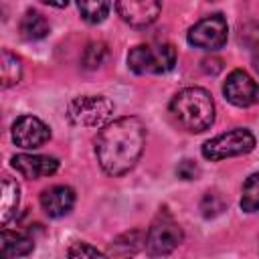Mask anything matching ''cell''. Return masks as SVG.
Instances as JSON below:
<instances>
[{
  "mask_svg": "<svg viewBox=\"0 0 259 259\" xmlns=\"http://www.w3.org/2000/svg\"><path fill=\"white\" fill-rule=\"evenodd\" d=\"M146 127L138 117H119L97 136L95 154L99 166L109 176H121L136 166L144 152Z\"/></svg>",
  "mask_w": 259,
  "mask_h": 259,
  "instance_id": "obj_1",
  "label": "cell"
},
{
  "mask_svg": "<svg viewBox=\"0 0 259 259\" xmlns=\"http://www.w3.org/2000/svg\"><path fill=\"white\" fill-rule=\"evenodd\" d=\"M170 113L178 125L188 132H204L214 121V103L206 89L186 87L178 91L170 103Z\"/></svg>",
  "mask_w": 259,
  "mask_h": 259,
  "instance_id": "obj_2",
  "label": "cell"
},
{
  "mask_svg": "<svg viewBox=\"0 0 259 259\" xmlns=\"http://www.w3.org/2000/svg\"><path fill=\"white\" fill-rule=\"evenodd\" d=\"M174 65H176V49L168 42L158 47L138 45L127 55V67L138 75L168 73Z\"/></svg>",
  "mask_w": 259,
  "mask_h": 259,
  "instance_id": "obj_3",
  "label": "cell"
},
{
  "mask_svg": "<svg viewBox=\"0 0 259 259\" xmlns=\"http://www.w3.org/2000/svg\"><path fill=\"white\" fill-rule=\"evenodd\" d=\"M113 113V103L103 95H83L75 97L67 107V117L75 125L101 127L107 125Z\"/></svg>",
  "mask_w": 259,
  "mask_h": 259,
  "instance_id": "obj_4",
  "label": "cell"
},
{
  "mask_svg": "<svg viewBox=\"0 0 259 259\" xmlns=\"http://www.w3.org/2000/svg\"><path fill=\"white\" fill-rule=\"evenodd\" d=\"M253 148H255L253 134L245 127H237V130H231L227 134H221V136L208 140L202 146V156L206 160L219 162V160H225V158L249 154Z\"/></svg>",
  "mask_w": 259,
  "mask_h": 259,
  "instance_id": "obj_5",
  "label": "cell"
},
{
  "mask_svg": "<svg viewBox=\"0 0 259 259\" xmlns=\"http://www.w3.org/2000/svg\"><path fill=\"white\" fill-rule=\"evenodd\" d=\"M182 243V229L168 214L162 212L146 233V247L152 255H168Z\"/></svg>",
  "mask_w": 259,
  "mask_h": 259,
  "instance_id": "obj_6",
  "label": "cell"
},
{
  "mask_svg": "<svg viewBox=\"0 0 259 259\" xmlns=\"http://www.w3.org/2000/svg\"><path fill=\"white\" fill-rule=\"evenodd\" d=\"M227 20L221 14H212L190 26L188 42L202 51H217L227 42Z\"/></svg>",
  "mask_w": 259,
  "mask_h": 259,
  "instance_id": "obj_7",
  "label": "cell"
},
{
  "mask_svg": "<svg viewBox=\"0 0 259 259\" xmlns=\"http://www.w3.org/2000/svg\"><path fill=\"white\" fill-rule=\"evenodd\" d=\"M223 93L227 101H231L237 107H249L259 101V85L249 73L239 71V69L227 77L223 85Z\"/></svg>",
  "mask_w": 259,
  "mask_h": 259,
  "instance_id": "obj_8",
  "label": "cell"
},
{
  "mask_svg": "<svg viewBox=\"0 0 259 259\" xmlns=\"http://www.w3.org/2000/svg\"><path fill=\"white\" fill-rule=\"evenodd\" d=\"M49 138H51L49 125L34 115H22L12 125V140L22 150L40 148L45 142H49Z\"/></svg>",
  "mask_w": 259,
  "mask_h": 259,
  "instance_id": "obj_9",
  "label": "cell"
},
{
  "mask_svg": "<svg viewBox=\"0 0 259 259\" xmlns=\"http://www.w3.org/2000/svg\"><path fill=\"white\" fill-rule=\"evenodd\" d=\"M160 0H117L115 10L130 26H148L160 16Z\"/></svg>",
  "mask_w": 259,
  "mask_h": 259,
  "instance_id": "obj_10",
  "label": "cell"
},
{
  "mask_svg": "<svg viewBox=\"0 0 259 259\" xmlns=\"http://www.w3.org/2000/svg\"><path fill=\"white\" fill-rule=\"evenodd\" d=\"M12 168L24 178H42L57 172L59 162L53 156L42 154H18L12 158Z\"/></svg>",
  "mask_w": 259,
  "mask_h": 259,
  "instance_id": "obj_11",
  "label": "cell"
},
{
  "mask_svg": "<svg viewBox=\"0 0 259 259\" xmlns=\"http://www.w3.org/2000/svg\"><path fill=\"white\" fill-rule=\"evenodd\" d=\"M73 204H75V192L73 188L63 186V184L51 186L40 194V206L53 219L65 217L73 208Z\"/></svg>",
  "mask_w": 259,
  "mask_h": 259,
  "instance_id": "obj_12",
  "label": "cell"
},
{
  "mask_svg": "<svg viewBox=\"0 0 259 259\" xmlns=\"http://www.w3.org/2000/svg\"><path fill=\"white\" fill-rule=\"evenodd\" d=\"M34 243L28 235L18 233V231H2V243H0V253L4 257H22L32 251Z\"/></svg>",
  "mask_w": 259,
  "mask_h": 259,
  "instance_id": "obj_13",
  "label": "cell"
},
{
  "mask_svg": "<svg viewBox=\"0 0 259 259\" xmlns=\"http://www.w3.org/2000/svg\"><path fill=\"white\" fill-rule=\"evenodd\" d=\"M0 219H2V225H6L16 208H18V200H20V190H18V184L10 178H2V190H0Z\"/></svg>",
  "mask_w": 259,
  "mask_h": 259,
  "instance_id": "obj_14",
  "label": "cell"
},
{
  "mask_svg": "<svg viewBox=\"0 0 259 259\" xmlns=\"http://www.w3.org/2000/svg\"><path fill=\"white\" fill-rule=\"evenodd\" d=\"M20 34L28 40H40L49 34V22L45 20L42 14L28 10L22 18H20Z\"/></svg>",
  "mask_w": 259,
  "mask_h": 259,
  "instance_id": "obj_15",
  "label": "cell"
},
{
  "mask_svg": "<svg viewBox=\"0 0 259 259\" xmlns=\"http://www.w3.org/2000/svg\"><path fill=\"white\" fill-rule=\"evenodd\" d=\"M77 8L85 22L97 24L109 14V0H77Z\"/></svg>",
  "mask_w": 259,
  "mask_h": 259,
  "instance_id": "obj_16",
  "label": "cell"
},
{
  "mask_svg": "<svg viewBox=\"0 0 259 259\" xmlns=\"http://www.w3.org/2000/svg\"><path fill=\"white\" fill-rule=\"evenodd\" d=\"M241 208L247 212L259 210V172L251 174L245 184H243V194H241Z\"/></svg>",
  "mask_w": 259,
  "mask_h": 259,
  "instance_id": "obj_17",
  "label": "cell"
},
{
  "mask_svg": "<svg viewBox=\"0 0 259 259\" xmlns=\"http://www.w3.org/2000/svg\"><path fill=\"white\" fill-rule=\"evenodd\" d=\"M20 75H22V65H20V61H18L12 53L4 51V53H2V85H4V87L16 85V83L20 81Z\"/></svg>",
  "mask_w": 259,
  "mask_h": 259,
  "instance_id": "obj_18",
  "label": "cell"
},
{
  "mask_svg": "<svg viewBox=\"0 0 259 259\" xmlns=\"http://www.w3.org/2000/svg\"><path fill=\"white\" fill-rule=\"evenodd\" d=\"M138 243H146V235H142L140 231H132L121 235L119 239H115L111 253H119V255H127V253H136L138 251Z\"/></svg>",
  "mask_w": 259,
  "mask_h": 259,
  "instance_id": "obj_19",
  "label": "cell"
},
{
  "mask_svg": "<svg viewBox=\"0 0 259 259\" xmlns=\"http://www.w3.org/2000/svg\"><path fill=\"white\" fill-rule=\"evenodd\" d=\"M105 57H107V47L103 42H89L87 49L83 51L81 63L85 69H97L103 65Z\"/></svg>",
  "mask_w": 259,
  "mask_h": 259,
  "instance_id": "obj_20",
  "label": "cell"
},
{
  "mask_svg": "<svg viewBox=\"0 0 259 259\" xmlns=\"http://www.w3.org/2000/svg\"><path fill=\"white\" fill-rule=\"evenodd\" d=\"M200 210H202V214L206 219H212V217H217V214H221L225 210V198L219 192H206L202 196Z\"/></svg>",
  "mask_w": 259,
  "mask_h": 259,
  "instance_id": "obj_21",
  "label": "cell"
},
{
  "mask_svg": "<svg viewBox=\"0 0 259 259\" xmlns=\"http://www.w3.org/2000/svg\"><path fill=\"white\" fill-rule=\"evenodd\" d=\"M67 255L69 257H99V255H103L99 249H95V247H89L87 243H75L69 251H67Z\"/></svg>",
  "mask_w": 259,
  "mask_h": 259,
  "instance_id": "obj_22",
  "label": "cell"
},
{
  "mask_svg": "<svg viewBox=\"0 0 259 259\" xmlns=\"http://www.w3.org/2000/svg\"><path fill=\"white\" fill-rule=\"evenodd\" d=\"M176 174H178V178H182V180H192V178L198 176V166H196L192 160H182V162L178 164V168H176Z\"/></svg>",
  "mask_w": 259,
  "mask_h": 259,
  "instance_id": "obj_23",
  "label": "cell"
},
{
  "mask_svg": "<svg viewBox=\"0 0 259 259\" xmlns=\"http://www.w3.org/2000/svg\"><path fill=\"white\" fill-rule=\"evenodd\" d=\"M202 69H204L206 73H210V75H217V73L223 69V63H221V59L210 57V59H204V61H202Z\"/></svg>",
  "mask_w": 259,
  "mask_h": 259,
  "instance_id": "obj_24",
  "label": "cell"
},
{
  "mask_svg": "<svg viewBox=\"0 0 259 259\" xmlns=\"http://www.w3.org/2000/svg\"><path fill=\"white\" fill-rule=\"evenodd\" d=\"M42 2L49 6H55V8H65L69 4V0H42Z\"/></svg>",
  "mask_w": 259,
  "mask_h": 259,
  "instance_id": "obj_25",
  "label": "cell"
},
{
  "mask_svg": "<svg viewBox=\"0 0 259 259\" xmlns=\"http://www.w3.org/2000/svg\"><path fill=\"white\" fill-rule=\"evenodd\" d=\"M253 67H255V71L259 73V45L253 47Z\"/></svg>",
  "mask_w": 259,
  "mask_h": 259,
  "instance_id": "obj_26",
  "label": "cell"
}]
</instances>
